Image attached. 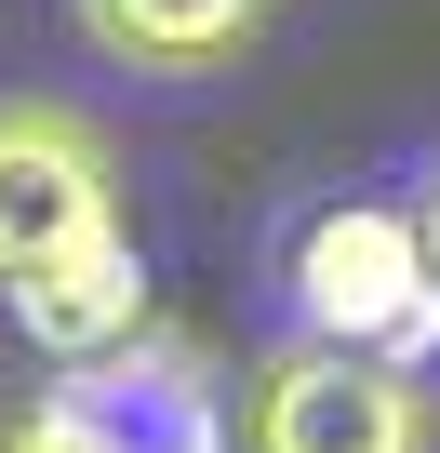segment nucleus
<instances>
[{
    "label": "nucleus",
    "mask_w": 440,
    "mask_h": 453,
    "mask_svg": "<svg viewBox=\"0 0 440 453\" xmlns=\"http://www.w3.org/2000/svg\"><path fill=\"white\" fill-rule=\"evenodd\" d=\"M294 334L320 347H360V360H440V280H427V241L400 200H320L294 226Z\"/></svg>",
    "instance_id": "1"
},
{
    "label": "nucleus",
    "mask_w": 440,
    "mask_h": 453,
    "mask_svg": "<svg viewBox=\"0 0 440 453\" xmlns=\"http://www.w3.org/2000/svg\"><path fill=\"white\" fill-rule=\"evenodd\" d=\"M241 453H440V387L413 360L281 334L241 387Z\"/></svg>",
    "instance_id": "2"
},
{
    "label": "nucleus",
    "mask_w": 440,
    "mask_h": 453,
    "mask_svg": "<svg viewBox=\"0 0 440 453\" xmlns=\"http://www.w3.org/2000/svg\"><path fill=\"white\" fill-rule=\"evenodd\" d=\"M120 226V147L67 94H0V294Z\"/></svg>",
    "instance_id": "3"
},
{
    "label": "nucleus",
    "mask_w": 440,
    "mask_h": 453,
    "mask_svg": "<svg viewBox=\"0 0 440 453\" xmlns=\"http://www.w3.org/2000/svg\"><path fill=\"white\" fill-rule=\"evenodd\" d=\"M0 320H14L54 373H67V360L134 347V334H147V254H134V226L81 241V254H67V267H41V280H14V294H0Z\"/></svg>",
    "instance_id": "4"
},
{
    "label": "nucleus",
    "mask_w": 440,
    "mask_h": 453,
    "mask_svg": "<svg viewBox=\"0 0 440 453\" xmlns=\"http://www.w3.org/2000/svg\"><path fill=\"white\" fill-rule=\"evenodd\" d=\"M67 14H81V41H94L107 67H134V81H213V67H241V54L267 41L281 0H67Z\"/></svg>",
    "instance_id": "5"
},
{
    "label": "nucleus",
    "mask_w": 440,
    "mask_h": 453,
    "mask_svg": "<svg viewBox=\"0 0 440 453\" xmlns=\"http://www.w3.org/2000/svg\"><path fill=\"white\" fill-rule=\"evenodd\" d=\"M400 213H413V241H427V280H440V160L413 173V200H400Z\"/></svg>",
    "instance_id": "6"
},
{
    "label": "nucleus",
    "mask_w": 440,
    "mask_h": 453,
    "mask_svg": "<svg viewBox=\"0 0 440 453\" xmlns=\"http://www.w3.org/2000/svg\"><path fill=\"white\" fill-rule=\"evenodd\" d=\"M0 453H81L67 426H41V413H14V426H0Z\"/></svg>",
    "instance_id": "7"
}]
</instances>
